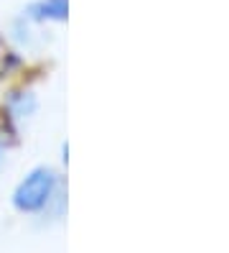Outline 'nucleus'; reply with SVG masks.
<instances>
[{
    "label": "nucleus",
    "mask_w": 229,
    "mask_h": 253,
    "mask_svg": "<svg viewBox=\"0 0 229 253\" xmlns=\"http://www.w3.org/2000/svg\"><path fill=\"white\" fill-rule=\"evenodd\" d=\"M59 187H61L59 174L51 167H36L13 189V207L18 212H26V215L46 212V207L56 197Z\"/></svg>",
    "instance_id": "obj_1"
},
{
    "label": "nucleus",
    "mask_w": 229,
    "mask_h": 253,
    "mask_svg": "<svg viewBox=\"0 0 229 253\" xmlns=\"http://www.w3.org/2000/svg\"><path fill=\"white\" fill-rule=\"evenodd\" d=\"M36 95L31 90H15L5 97L3 102V123L15 133V123L26 121V118H31L36 113Z\"/></svg>",
    "instance_id": "obj_2"
},
{
    "label": "nucleus",
    "mask_w": 229,
    "mask_h": 253,
    "mask_svg": "<svg viewBox=\"0 0 229 253\" xmlns=\"http://www.w3.org/2000/svg\"><path fill=\"white\" fill-rule=\"evenodd\" d=\"M23 16L31 23H64L69 18V0H33Z\"/></svg>",
    "instance_id": "obj_3"
},
{
    "label": "nucleus",
    "mask_w": 229,
    "mask_h": 253,
    "mask_svg": "<svg viewBox=\"0 0 229 253\" xmlns=\"http://www.w3.org/2000/svg\"><path fill=\"white\" fill-rule=\"evenodd\" d=\"M3 161H5V143L0 141V164H3Z\"/></svg>",
    "instance_id": "obj_4"
}]
</instances>
